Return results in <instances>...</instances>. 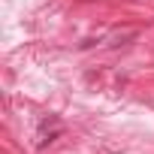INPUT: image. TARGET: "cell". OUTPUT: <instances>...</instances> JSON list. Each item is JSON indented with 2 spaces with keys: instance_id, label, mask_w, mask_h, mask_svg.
Segmentation results:
<instances>
[{
  "instance_id": "1",
  "label": "cell",
  "mask_w": 154,
  "mask_h": 154,
  "mask_svg": "<svg viewBox=\"0 0 154 154\" xmlns=\"http://www.w3.org/2000/svg\"><path fill=\"white\" fill-rule=\"evenodd\" d=\"M57 136H60V127H54V130H51V133H42V139H39V145H42V148H45V145H48V142H54V139H57Z\"/></svg>"
}]
</instances>
